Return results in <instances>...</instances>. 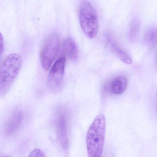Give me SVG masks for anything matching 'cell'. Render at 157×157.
<instances>
[{"label":"cell","mask_w":157,"mask_h":157,"mask_svg":"<svg viewBox=\"0 0 157 157\" xmlns=\"http://www.w3.org/2000/svg\"><path fill=\"white\" fill-rule=\"evenodd\" d=\"M106 134V119L99 114L88 128L86 138L88 157H101Z\"/></svg>","instance_id":"obj_1"},{"label":"cell","mask_w":157,"mask_h":157,"mask_svg":"<svg viewBox=\"0 0 157 157\" xmlns=\"http://www.w3.org/2000/svg\"><path fill=\"white\" fill-rule=\"evenodd\" d=\"M22 63L21 56L12 53L0 64V93L6 90L17 76Z\"/></svg>","instance_id":"obj_2"},{"label":"cell","mask_w":157,"mask_h":157,"mask_svg":"<svg viewBox=\"0 0 157 157\" xmlns=\"http://www.w3.org/2000/svg\"><path fill=\"white\" fill-rule=\"evenodd\" d=\"M79 23L85 36L90 39L96 37L99 30L97 13L95 7L88 1H84L80 6Z\"/></svg>","instance_id":"obj_3"},{"label":"cell","mask_w":157,"mask_h":157,"mask_svg":"<svg viewBox=\"0 0 157 157\" xmlns=\"http://www.w3.org/2000/svg\"><path fill=\"white\" fill-rule=\"evenodd\" d=\"M60 48V40L56 34L48 36L42 44L40 52L41 65L44 70H49Z\"/></svg>","instance_id":"obj_4"},{"label":"cell","mask_w":157,"mask_h":157,"mask_svg":"<svg viewBox=\"0 0 157 157\" xmlns=\"http://www.w3.org/2000/svg\"><path fill=\"white\" fill-rule=\"evenodd\" d=\"M66 59L62 57L53 64L48 76L47 83L49 88L56 92L61 88L63 81Z\"/></svg>","instance_id":"obj_5"},{"label":"cell","mask_w":157,"mask_h":157,"mask_svg":"<svg viewBox=\"0 0 157 157\" xmlns=\"http://www.w3.org/2000/svg\"><path fill=\"white\" fill-rule=\"evenodd\" d=\"M56 128L57 134L60 143L63 147H68V139L67 136V118L64 111H59L56 119Z\"/></svg>","instance_id":"obj_6"},{"label":"cell","mask_w":157,"mask_h":157,"mask_svg":"<svg viewBox=\"0 0 157 157\" xmlns=\"http://www.w3.org/2000/svg\"><path fill=\"white\" fill-rule=\"evenodd\" d=\"M128 85L127 78L123 76H119L112 79L106 86V90L114 95L122 94L126 90Z\"/></svg>","instance_id":"obj_7"},{"label":"cell","mask_w":157,"mask_h":157,"mask_svg":"<svg viewBox=\"0 0 157 157\" xmlns=\"http://www.w3.org/2000/svg\"><path fill=\"white\" fill-rule=\"evenodd\" d=\"M23 119V114L21 111L17 110L14 112L6 125L5 134L10 135L14 133L19 128Z\"/></svg>","instance_id":"obj_8"},{"label":"cell","mask_w":157,"mask_h":157,"mask_svg":"<svg viewBox=\"0 0 157 157\" xmlns=\"http://www.w3.org/2000/svg\"><path fill=\"white\" fill-rule=\"evenodd\" d=\"M108 42L112 50L123 62L127 64H132L131 58L120 47L116 41L112 38L109 37L108 38Z\"/></svg>","instance_id":"obj_9"},{"label":"cell","mask_w":157,"mask_h":157,"mask_svg":"<svg viewBox=\"0 0 157 157\" xmlns=\"http://www.w3.org/2000/svg\"><path fill=\"white\" fill-rule=\"evenodd\" d=\"M63 49L66 56L70 59H77L78 57V49L73 40L70 38L65 39L63 44Z\"/></svg>","instance_id":"obj_10"},{"label":"cell","mask_w":157,"mask_h":157,"mask_svg":"<svg viewBox=\"0 0 157 157\" xmlns=\"http://www.w3.org/2000/svg\"><path fill=\"white\" fill-rule=\"evenodd\" d=\"M146 43L150 47H154L156 44L157 30L155 27L149 29L146 33L145 36Z\"/></svg>","instance_id":"obj_11"},{"label":"cell","mask_w":157,"mask_h":157,"mask_svg":"<svg viewBox=\"0 0 157 157\" xmlns=\"http://www.w3.org/2000/svg\"><path fill=\"white\" fill-rule=\"evenodd\" d=\"M139 23L137 20H134L132 22L129 29V36L130 39L135 40L138 36L139 31Z\"/></svg>","instance_id":"obj_12"},{"label":"cell","mask_w":157,"mask_h":157,"mask_svg":"<svg viewBox=\"0 0 157 157\" xmlns=\"http://www.w3.org/2000/svg\"><path fill=\"white\" fill-rule=\"evenodd\" d=\"M28 157H46L44 153L38 148L34 149L30 152Z\"/></svg>","instance_id":"obj_13"},{"label":"cell","mask_w":157,"mask_h":157,"mask_svg":"<svg viewBox=\"0 0 157 157\" xmlns=\"http://www.w3.org/2000/svg\"><path fill=\"white\" fill-rule=\"evenodd\" d=\"M3 48V36H2V34L0 33V58H1Z\"/></svg>","instance_id":"obj_14"},{"label":"cell","mask_w":157,"mask_h":157,"mask_svg":"<svg viewBox=\"0 0 157 157\" xmlns=\"http://www.w3.org/2000/svg\"><path fill=\"white\" fill-rule=\"evenodd\" d=\"M0 157H9L8 156H1Z\"/></svg>","instance_id":"obj_15"}]
</instances>
